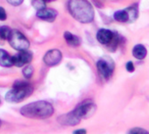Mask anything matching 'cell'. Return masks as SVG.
Returning a JSON list of instances; mask_svg holds the SVG:
<instances>
[{
	"label": "cell",
	"mask_w": 149,
	"mask_h": 134,
	"mask_svg": "<svg viewBox=\"0 0 149 134\" xmlns=\"http://www.w3.org/2000/svg\"><path fill=\"white\" fill-rule=\"evenodd\" d=\"M68 11L71 15L81 23H90L95 17L92 5L88 0H70L68 2Z\"/></svg>",
	"instance_id": "cell-1"
},
{
	"label": "cell",
	"mask_w": 149,
	"mask_h": 134,
	"mask_svg": "<svg viewBox=\"0 0 149 134\" xmlns=\"http://www.w3.org/2000/svg\"><path fill=\"white\" fill-rule=\"evenodd\" d=\"M22 115L31 119H47L54 114V107L47 101H36L22 106Z\"/></svg>",
	"instance_id": "cell-2"
},
{
	"label": "cell",
	"mask_w": 149,
	"mask_h": 134,
	"mask_svg": "<svg viewBox=\"0 0 149 134\" xmlns=\"http://www.w3.org/2000/svg\"><path fill=\"white\" fill-rule=\"evenodd\" d=\"M33 92L32 86L26 82L18 80L6 94V100L9 103H20L23 101L26 98H29Z\"/></svg>",
	"instance_id": "cell-3"
},
{
	"label": "cell",
	"mask_w": 149,
	"mask_h": 134,
	"mask_svg": "<svg viewBox=\"0 0 149 134\" xmlns=\"http://www.w3.org/2000/svg\"><path fill=\"white\" fill-rule=\"evenodd\" d=\"M7 40L10 46L18 51L28 50L30 47V41L28 38L18 30H11Z\"/></svg>",
	"instance_id": "cell-4"
},
{
	"label": "cell",
	"mask_w": 149,
	"mask_h": 134,
	"mask_svg": "<svg viewBox=\"0 0 149 134\" xmlns=\"http://www.w3.org/2000/svg\"><path fill=\"white\" fill-rule=\"evenodd\" d=\"M97 68L102 79L109 80L114 71V62L110 57L104 56L97 61Z\"/></svg>",
	"instance_id": "cell-5"
},
{
	"label": "cell",
	"mask_w": 149,
	"mask_h": 134,
	"mask_svg": "<svg viewBox=\"0 0 149 134\" xmlns=\"http://www.w3.org/2000/svg\"><path fill=\"white\" fill-rule=\"evenodd\" d=\"M73 111L79 119H87L97 111V105L91 100H86L79 105Z\"/></svg>",
	"instance_id": "cell-6"
},
{
	"label": "cell",
	"mask_w": 149,
	"mask_h": 134,
	"mask_svg": "<svg viewBox=\"0 0 149 134\" xmlns=\"http://www.w3.org/2000/svg\"><path fill=\"white\" fill-rule=\"evenodd\" d=\"M62 58H63L62 52L55 48V49H50L45 54V56L43 57V61L46 65L53 67L60 64V62L62 61Z\"/></svg>",
	"instance_id": "cell-7"
},
{
	"label": "cell",
	"mask_w": 149,
	"mask_h": 134,
	"mask_svg": "<svg viewBox=\"0 0 149 134\" xmlns=\"http://www.w3.org/2000/svg\"><path fill=\"white\" fill-rule=\"evenodd\" d=\"M32 53L28 50L20 51L19 54L12 57V63L13 65L16 67H22L26 64H30L32 61Z\"/></svg>",
	"instance_id": "cell-8"
},
{
	"label": "cell",
	"mask_w": 149,
	"mask_h": 134,
	"mask_svg": "<svg viewBox=\"0 0 149 134\" xmlns=\"http://www.w3.org/2000/svg\"><path fill=\"white\" fill-rule=\"evenodd\" d=\"M58 123L65 126H76L79 124L80 119L76 115L74 111L60 115L57 118Z\"/></svg>",
	"instance_id": "cell-9"
},
{
	"label": "cell",
	"mask_w": 149,
	"mask_h": 134,
	"mask_svg": "<svg viewBox=\"0 0 149 134\" xmlns=\"http://www.w3.org/2000/svg\"><path fill=\"white\" fill-rule=\"evenodd\" d=\"M56 16H57V12L55 9H52V8L44 7L42 9L38 10L37 12V17L48 22H55Z\"/></svg>",
	"instance_id": "cell-10"
},
{
	"label": "cell",
	"mask_w": 149,
	"mask_h": 134,
	"mask_svg": "<svg viewBox=\"0 0 149 134\" xmlns=\"http://www.w3.org/2000/svg\"><path fill=\"white\" fill-rule=\"evenodd\" d=\"M114 35H115V32H113L110 30L100 29L97 33V39L98 40V42L100 44L108 46L113 41Z\"/></svg>",
	"instance_id": "cell-11"
},
{
	"label": "cell",
	"mask_w": 149,
	"mask_h": 134,
	"mask_svg": "<svg viewBox=\"0 0 149 134\" xmlns=\"http://www.w3.org/2000/svg\"><path fill=\"white\" fill-rule=\"evenodd\" d=\"M147 54V50L144 45L138 44L133 47L132 50V55L135 58H137L139 60H143L146 58Z\"/></svg>",
	"instance_id": "cell-12"
},
{
	"label": "cell",
	"mask_w": 149,
	"mask_h": 134,
	"mask_svg": "<svg viewBox=\"0 0 149 134\" xmlns=\"http://www.w3.org/2000/svg\"><path fill=\"white\" fill-rule=\"evenodd\" d=\"M63 37H64V39L66 40V42L72 47H79L81 43L80 38L79 37H77L76 35H73L72 33L69 31H65L63 34Z\"/></svg>",
	"instance_id": "cell-13"
},
{
	"label": "cell",
	"mask_w": 149,
	"mask_h": 134,
	"mask_svg": "<svg viewBox=\"0 0 149 134\" xmlns=\"http://www.w3.org/2000/svg\"><path fill=\"white\" fill-rule=\"evenodd\" d=\"M0 65L3 67H11L13 66L12 57L4 49H0Z\"/></svg>",
	"instance_id": "cell-14"
},
{
	"label": "cell",
	"mask_w": 149,
	"mask_h": 134,
	"mask_svg": "<svg viewBox=\"0 0 149 134\" xmlns=\"http://www.w3.org/2000/svg\"><path fill=\"white\" fill-rule=\"evenodd\" d=\"M113 18L115 21H117L119 22H129V19H130L129 13L126 11V9L115 12L113 13Z\"/></svg>",
	"instance_id": "cell-15"
},
{
	"label": "cell",
	"mask_w": 149,
	"mask_h": 134,
	"mask_svg": "<svg viewBox=\"0 0 149 134\" xmlns=\"http://www.w3.org/2000/svg\"><path fill=\"white\" fill-rule=\"evenodd\" d=\"M126 11L128 12L129 13V22H135L138 17H139V9L137 6H130L128 8H126Z\"/></svg>",
	"instance_id": "cell-16"
},
{
	"label": "cell",
	"mask_w": 149,
	"mask_h": 134,
	"mask_svg": "<svg viewBox=\"0 0 149 134\" xmlns=\"http://www.w3.org/2000/svg\"><path fill=\"white\" fill-rule=\"evenodd\" d=\"M11 31L10 27L8 26H0V44H4L8 38L9 33Z\"/></svg>",
	"instance_id": "cell-17"
},
{
	"label": "cell",
	"mask_w": 149,
	"mask_h": 134,
	"mask_svg": "<svg viewBox=\"0 0 149 134\" xmlns=\"http://www.w3.org/2000/svg\"><path fill=\"white\" fill-rule=\"evenodd\" d=\"M33 72H34V68L32 65H27L25 66L23 70H22V75L24 76V78L26 79H30L32 74H33Z\"/></svg>",
	"instance_id": "cell-18"
},
{
	"label": "cell",
	"mask_w": 149,
	"mask_h": 134,
	"mask_svg": "<svg viewBox=\"0 0 149 134\" xmlns=\"http://www.w3.org/2000/svg\"><path fill=\"white\" fill-rule=\"evenodd\" d=\"M31 4L33 6V7L37 10L42 9L44 7H46V3L43 1V0H32Z\"/></svg>",
	"instance_id": "cell-19"
},
{
	"label": "cell",
	"mask_w": 149,
	"mask_h": 134,
	"mask_svg": "<svg viewBox=\"0 0 149 134\" xmlns=\"http://www.w3.org/2000/svg\"><path fill=\"white\" fill-rule=\"evenodd\" d=\"M129 133H136V134H147L148 133V131H146V130H144V129H142V128H138V127H136V128H133V129H131L130 131H129Z\"/></svg>",
	"instance_id": "cell-20"
},
{
	"label": "cell",
	"mask_w": 149,
	"mask_h": 134,
	"mask_svg": "<svg viewBox=\"0 0 149 134\" xmlns=\"http://www.w3.org/2000/svg\"><path fill=\"white\" fill-rule=\"evenodd\" d=\"M7 3L10 4L11 6H18L22 4L23 0H6Z\"/></svg>",
	"instance_id": "cell-21"
},
{
	"label": "cell",
	"mask_w": 149,
	"mask_h": 134,
	"mask_svg": "<svg viewBox=\"0 0 149 134\" xmlns=\"http://www.w3.org/2000/svg\"><path fill=\"white\" fill-rule=\"evenodd\" d=\"M126 70H127L129 73H133V72L135 71V67H134L133 62L129 61V62L126 64Z\"/></svg>",
	"instance_id": "cell-22"
},
{
	"label": "cell",
	"mask_w": 149,
	"mask_h": 134,
	"mask_svg": "<svg viewBox=\"0 0 149 134\" xmlns=\"http://www.w3.org/2000/svg\"><path fill=\"white\" fill-rule=\"evenodd\" d=\"M7 18V15H6V10L0 6V21H6Z\"/></svg>",
	"instance_id": "cell-23"
},
{
	"label": "cell",
	"mask_w": 149,
	"mask_h": 134,
	"mask_svg": "<svg viewBox=\"0 0 149 134\" xmlns=\"http://www.w3.org/2000/svg\"><path fill=\"white\" fill-rule=\"evenodd\" d=\"M73 133H87V131L84 129H80V130H76L73 131Z\"/></svg>",
	"instance_id": "cell-24"
},
{
	"label": "cell",
	"mask_w": 149,
	"mask_h": 134,
	"mask_svg": "<svg viewBox=\"0 0 149 134\" xmlns=\"http://www.w3.org/2000/svg\"><path fill=\"white\" fill-rule=\"evenodd\" d=\"M43 1L47 4V3H51V2H54V1H56V0H43Z\"/></svg>",
	"instance_id": "cell-25"
},
{
	"label": "cell",
	"mask_w": 149,
	"mask_h": 134,
	"mask_svg": "<svg viewBox=\"0 0 149 134\" xmlns=\"http://www.w3.org/2000/svg\"><path fill=\"white\" fill-rule=\"evenodd\" d=\"M1 125H2V122H1V120H0V127H1Z\"/></svg>",
	"instance_id": "cell-26"
}]
</instances>
